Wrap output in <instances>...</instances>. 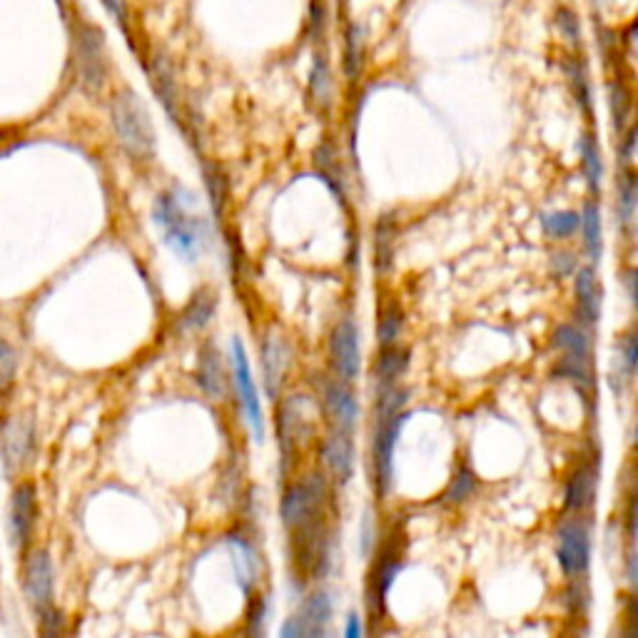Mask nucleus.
<instances>
[{
	"mask_svg": "<svg viewBox=\"0 0 638 638\" xmlns=\"http://www.w3.org/2000/svg\"><path fill=\"white\" fill-rule=\"evenodd\" d=\"M262 364H265V384L272 399H277L289 370V346L279 334H270L262 346Z\"/></svg>",
	"mask_w": 638,
	"mask_h": 638,
	"instance_id": "obj_16",
	"label": "nucleus"
},
{
	"mask_svg": "<svg viewBox=\"0 0 638 638\" xmlns=\"http://www.w3.org/2000/svg\"><path fill=\"white\" fill-rule=\"evenodd\" d=\"M210 315H212V299L200 297L190 309H187L185 324L190 327V330H200V327H205V322H208Z\"/></svg>",
	"mask_w": 638,
	"mask_h": 638,
	"instance_id": "obj_36",
	"label": "nucleus"
},
{
	"mask_svg": "<svg viewBox=\"0 0 638 638\" xmlns=\"http://www.w3.org/2000/svg\"><path fill=\"white\" fill-rule=\"evenodd\" d=\"M230 551L234 561V574L245 594H252V588L257 586V553L252 549V543L242 537H230Z\"/></svg>",
	"mask_w": 638,
	"mask_h": 638,
	"instance_id": "obj_21",
	"label": "nucleus"
},
{
	"mask_svg": "<svg viewBox=\"0 0 638 638\" xmlns=\"http://www.w3.org/2000/svg\"><path fill=\"white\" fill-rule=\"evenodd\" d=\"M402 324H405V319H402V312L397 307L384 309V315L380 319V330H377L382 346H394V342L399 340Z\"/></svg>",
	"mask_w": 638,
	"mask_h": 638,
	"instance_id": "obj_34",
	"label": "nucleus"
},
{
	"mask_svg": "<svg viewBox=\"0 0 638 638\" xmlns=\"http://www.w3.org/2000/svg\"><path fill=\"white\" fill-rule=\"evenodd\" d=\"M112 125L125 153L135 160H150L155 153V133L150 116L135 92L123 90L112 98Z\"/></svg>",
	"mask_w": 638,
	"mask_h": 638,
	"instance_id": "obj_4",
	"label": "nucleus"
},
{
	"mask_svg": "<svg viewBox=\"0 0 638 638\" xmlns=\"http://www.w3.org/2000/svg\"><path fill=\"white\" fill-rule=\"evenodd\" d=\"M616 638H634V622H631V618H628L624 628H618Z\"/></svg>",
	"mask_w": 638,
	"mask_h": 638,
	"instance_id": "obj_43",
	"label": "nucleus"
},
{
	"mask_svg": "<svg viewBox=\"0 0 638 638\" xmlns=\"http://www.w3.org/2000/svg\"><path fill=\"white\" fill-rule=\"evenodd\" d=\"M18 372V354L13 350V344L0 337V392H8L15 382Z\"/></svg>",
	"mask_w": 638,
	"mask_h": 638,
	"instance_id": "obj_32",
	"label": "nucleus"
},
{
	"mask_svg": "<svg viewBox=\"0 0 638 638\" xmlns=\"http://www.w3.org/2000/svg\"><path fill=\"white\" fill-rule=\"evenodd\" d=\"M409 367V354L399 346H384L382 356L374 364V382H377V394L399 389V382Z\"/></svg>",
	"mask_w": 638,
	"mask_h": 638,
	"instance_id": "obj_19",
	"label": "nucleus"
},
{
	"mask_svg": "<svg viewBox=\"0 0 638 638\" xmlns=\"http://www.w3.org/2000/svg\"><path fill=\"white\" fill-rule=\"evenodd\" d=\"M581 228H584L588 257L598 262L602 260V250H604V228H602V210H598V205L594 200L586 202L584 218H581Z\"/></svg>",
	"mask_w": 638,
	"mask_h": 638,
	"instance_id": "obj_23",
	"label": "nucleus"
},
{
	"mask_svg": "<svg viewBox=\"0 0 638 638\" xmlns=\"http://www.w3.org/2000/svg\"><path fill=\"white\" fill-rule=\"evenodd\" d=\"M197 384L212 399H222L228 394V372H224L222 354L215 350V344H205L197 360Z\"/></svg>",
	"mask_w": 638,
	"mask_h": 638,
	"instance_id": "obj_17",
	"label": "nucleus"
},
{
	"mask_svg": "<svg viewBox=\"0 0 638 638\" xmlns=\"http://www.w3.org/2000/svg\"><path fill=\"white\" fill-rule=\"evenodd\" d=\"M576 299H579V317H581V327H594L596 319H598V283H596V275L591 267L579 270V277H576Z\"/></svg>",
	"mask_w": 638,
	"mask_h": 638,
	"instance_id": "obj_20",
	"label": "nucleus"
},
{
	"mask_svg": "<svg viewBox=\"0 0 638 638\" xmlns=\"http://www.w3.org/2000/svg\"><path fill=\"white\" fill-rule=\"evenodd\" d=\"M322 409L327 421H330V429L352 435L356 417H360V405H356L352 384L340 380H327L322 392Z\"/></svg>",
	"mask_w": 638,
	"mask_h": 638,
	"instance_id": "obj_11",
	"label": "nucleus"
},
{
	"mask_svg": "<svg viewBox=\"0 0 638 638\" xmlns=\"http://www.w3.org/2000/svg\"><path fill=\"white\" fill-rule=\"evenodd\" d=\"M28 598L37 614H48L53 608V561L48 551H35L25 566Z\"/></svg>",
	"mask_w": 638,
	"mask_h": 638,
	"instance_id": "obj_13",
	"label": "nucleus"
},
{
	"mask_svg": "<svg viewBox=\"0 0 638 638\" xmlns=\"http://www.w3.org/2000/svg\"><path fill=\"white\" fill-rule=\"evenodd\" d=\"M407 392L392 389L377 394V421L372 437V474L374 492L384 499L394 486V452H397L402 429L407 425L405 415Z\"/></svg>",
	"mask_w": 638,
	"mask_h": 638,
	"instance_id": "obj_2",
	"label": "nucleus"
},
{
	"mask_svg": "<svg viewBox=\"0 0 638 638\" xmlns=\"http://www.w3.org/2000/svg\"><path fill=\"white\" fill-rule=\"evenodd\" d=\"M559 28H564V35L574 37V41L579 37V21L566 11V8L559 13Z\"/></svg>",
	"mask_w": 638,
	"mask_h": 638,
	"instance_id": "obj_41",
	"label": "nucleus"
},
{
	"mask_svg": "<svg viewBox=\"0 0 638 638\" xmlns=\"http://www.w3.org/2000/svg\"><path fill=\"white\" fill-rule=\"evenodd\" d=\"M315 634H317V628L309 624L302 614L289 616L283 624V628H279V638H315Z\"/></svg>",
	"mask_w": 638,
	"mask_h": 638,
	"instance_id": "obj_35",
	"label": "nucleus"
},
{
	"mask_svg": "<svg viewBox=\"0 0 638 638\" xmlns=\"http://www.w3.org/2000/svg\"><path fill=\"white\" fill-rule=\"evenodd\" d=\"M591 519L584 514H566L557 527V561L564 576L586 579L591 566Z\"/></svg>",
	"mask_w": 638,
	"mask_h": 638,
	"instance_id": "obj_5",
	"label": "nucleus"
},
{
	"mask_svg": "<svg viewBox=\"0 0 638 638\" xmlns=\"http://www.w3.org/2000/svg\"><path fill=\"white\" fill-rule=\"evenodd\" d=\"M342 638H364V622L362 616L356 612H350L344 618V628H342Z\"/></svg>",
	"mask_w": 638,
	"mask_h": 638,
	"instance_id": "obj_39",
	"label": "nucleus"
},
{
	"mask_svg": "<svg viewBox=\"0 0 638 638\" xmlns=\"http://www.w3.org/2000/svg\"><path fill=\"white\" fill-rule=\"evenodd\" d=\"M581 163H584V175L588 180L591 193H598V187H602L604 165H602V155H598L596 138L588 133L581 138Z\"/></svg>",
	"mask_w": 638,
	"mask_h": 638,
	"instance_id": "obj_24",
	"label": "nucleus"
},
{
	"mask_svg": "<svg viewBox=\"0 0 638 638\" xmlns=\"http://www.w3.org/2000/svg\"><path fill=\"white\" fill-rule=\"evenodd\" d=\"M43 638H68L63 616L55 612V608H51L48 614H43Z\"/></svg>",
	"mask_w": 638,
	"mask_h": 638,
	"instance_id": "obj_38",
	"label": "nucleus"
},
{
	"mask_svg": "<svg viewBox=\"0 0 638 638\" xmlns=\"http://www.w3.org/2000/svg\"><path fill=\"white\" fill-rule=\"evenodd\" d=\"M35 516H37V504H35V490H33V484H21L15 490V494H13V512H11L13 539H15V543L21 549L33 537Z\"/></svg>",
	"mask_w": 638,
	"mask_h": 638,
	"instance_id": "obj_18",
	"label": "nucleus"
},
{
	"mask_svg": "<svg viewBox=\"0 0 638 638\" xmlns=\"http://www.w3.org/2000/svg\"><path fill=\"white\" fill-rule=\"evenodd\" d=\"M553 344H557L561 352L559 372L574 382L581 392L591 394V387H594V380H591V344L584 327L581 324L559 327L557 334H553Z\"/></svg>",
	"mask_w": 638,
	"mask_h": 638,
	"instance_id": "obj_8",
	"label": "nucleus"
},
{
	"mask_svg": "<svg viewBox=\"0 0 638 638\" xmlns=\"http://www.w3.org/2000/svg\"><path fill=\"white\" fill-rule=\"evenodd\" d=\"M102 3H106L110 15L116 18L120 25L128 28V3H125V0H102Z\"/></svg>",
	"mask_w": 638,
	"mask_h": 638,
	"instance_id": "obj_40",
	"label": "nucleus"
},
{
	"mask_svg": "<svg viewBox=\"0 0 638 638\" xmlns=\"http://www.w3.org/2000/svg\"><path fill=\"white\" fill-rule=\"evenodd\" d=\"M78 58H80V75L90 90H98L106 80V61H102V37L86 28L78 37Z\"/></svg>",
	"mask_w": 638,
	"mask_h": 638,
	"instance_id": "obj_15",
	"label": "nucleus"
},
{
	"mask_svg": "<svg viewBox=\"0 0 638 638\" xmlns=\"http://www.w3.org/2000/svg\"><path fill=\"white\" fill-rule=\"evenodd\" d=\"M315 638H332V631H330V628H324V631H317Z\"/></svg>",
	"mask_w": 638,
	"mask_h": 638,
	"instance_id": "obj_44",
	"label": "nucleus"
},
{
	"mask_svg": "<svg viewBox=\"0 0 638 638\" xmlns=\"http://www.w3.org/2000/svg\"><path fill=\"white\" fill-rule=\"evenodd\" d=\"M596 490H598V466L594 462L579 464L566 479L564 512L588 516L596 504Z\"/></svg>",
	"mask_w": 638,
	"mask_h": 638,
	"instance_id": "obj_12",
	"label": "nucleus"
},
{
	"mask_svg": "<svg viewBox=\"0 0 638 638\" xmlns=\"http://www.w3.org/2000/svg\"><path fill=\"white\" fill-rule=\"evenodd\" d=\"M581 228L579 212H553L549 218H543V230H547L551 238H571Z\"/></svg>",
	"mask_w": 638,
	"mask_h": 638,
	"instance_id": "obj_31",
	"label": "nucleus"
},
{
	"mask_svg": "<svg viewBox=\"0 0 638 638\" xmlns=\"http://www.w3.org/2000/svg\"><path fill=\"white\" fill-rule=\"evenodd\" d=\"M616 372L622 382H631L636 374V334L628 332L622 342L616 344Z\"/></svg>",
	"mask_w": 638,
	"mask_h": 638,
	"instance_id": "obj_26",
	"label": "nucleus"
},
{
	"mask_svg": "<svg viewBox=\"0 0 638 638\" xmlns=\"http://www.w3.org/2000/svg\"><path fill=\"white\" fill-rule=\"evenodd\" d=\"M153 220L163 232L165 245L185 262H195L208 248V222L193 212V197L183 190L157 195Z\"/></svg>",
	"mask_w": 638,
	"mask_h": 638,
	"instance_id": "obj_1",
	"label": "nucleus"
},
{
	"mask_svg": "<svg viewBox=\"0 0 638 638\" xmlns=\"http://www.w3.org/2000/svg\"><path fill=\"white\" fill-rule=\"evenodd\" d=\"M319 457L324 464V476H330L337 486H346L354 476V442L346 431H334L322 439Z\"/></svg>",
	"mask_w": 638,
	"mask_h": 638,
	"instance_id": "obj_10",
	"label": "nucleus"
},
{
	"mask_svg": "<svg viewBox=\"0 0 638 638\" xmlns=\"http://www.w3.org/2000/svg\"><path fill=\"white\" fill-rule=\"evenodd\" d=\"M364 45H362V31L360 25H350L346 31V55H344V70L346 78H356L362 73V55H364Z\"/></svg>",
	"mask_w": 638,
	"mask_h": 638,
	"instance_id": "obj_28",
	"label": "nucleus"
},
{
	"mask_svg": "<svg viewBox=\"0 0 638 638\" xmlns=\"http://www.w3.org/2000/svg\"><path fill=\"white\" fill-rule=\"evenodd\" d=\"M299 614H302L307 622L317 628V631H322V628H330L332 614H334L332 596L327 594L324 588L312 591V594H309L302 602V608H299Z\"/></svg>",
	"mask_w": 638,
	"mask_h": 638,
	"instance_id": "obj_22",
	"label": "nucleus"
},
{
	"mask_svg": "<svg viewBox=\"0 0 638 638\" xmlns=\"http://www.w3.org/2000/svg\"><path fill=\"white\" fill-rule=\"evenodd\" d=\"M330 364L334 372V380L352 384L360 377L362 370V352H360V334L352 319H342L334 327L330 337Z\"/></svg>",
	"mask_w": 638,
	"mask_h": 638,
	"instance_id": "obj_9",
	"label": "nucleus"
},
{
	"mask_svg": "<svg viewBox=\"0 0 638 638\" xmlns=\"http://www.w3.org/2000/svg\"><path fill=\"white\" fill-rule=\"evenodd\" d=\"M327 502H330V479L324 474H307L293 479L285 486L283 504H279L285 529L295 534L322 521L327 516Z\"/></svg>",
	"mask_w": 638,
	"mask_h": 638,
	"instance_id": "obj_3",
	"label": "nucleus"
},
{
	"mask_svg": "<svg viewBox=\"0 0 638 638\" xmlns=\"http://www.w3.org/2000/svg\"><path fill=\"white\" fill-rule=\"evenodd\" d=\"M330 88H332L330 70H327V61L322 58V61H317L315 73H312V92L322 106L327 102V98H330Z\"/></svg>",
	"mask_w": 638,
	"mask_h": 638,
	"instance_id": "obj_37",
	"label": "nucleus"
},
{
	"mask_svg": "<svg viewBox=\"0 0 638 638\" xmlns=\"http://www.w3.org/2000/svg\"><path fill=\"white\" fill-rule=\"evenodd\" d=\"M267 631V598L252 596L250 612H248V638H265Z\"/></svg>",
	"mask_w": 638,
	"mask_h": 638,
	"instance_id": "obj_33",
	"label": "nucleus"
},
{
	"mask_svg": "<svg viewBox=\"0 0 638 638\" xmlns=\"http://www.w3.org/2000/svg\"><path fill=\"white\" fill-rule=\"evenodd\" d=\"M312 405L307 397H289L277 415V437L283 449V472L289 474L297 452L315 437V419L309 417L307 407Z\"/></svg>",
	"mask_w": 638,
	"mask_h": 638,
	"instance_id": "obj_7",
	"label": "nucleus"
},
{
	"mask_svg": "<svg viewBox=\"0 0 638 638\" xmlns=\"http://www.w3.org/2000/svg\"><path fill=\"white\" fill-rule=\"evenodd\" d=\"M33 454V421L31 417H11L3 425V457L8 469H21Z\"/></svg>",
	"mask_w": 638,
	"mask_h": 638,
	"instance_id": "obj_14",
	"label": "nucleus"
},
{
	"mask_svg": "<svg viewBox=\"0 0 638 638\" xmlns=\"http://www.w3.org/2000/svg\"><path fill=\"white\" fill-rule=\"evenodd\" d=\"M608 106H612L616 133H624L628 116H631V96H628V90L626 86H622V82H614L612 86V92H608Z\"/></svg>",
	"mask_w": 638,
	"mask_h": 638,
	"instance_id": "obj_29",
	"label": "nucleus"
},
{
	"mask_svg": "<svg viewBox=\"0 0 638 638\" xmlns=\"http://www.w3.org/2000/svg\"><path fill=\"white\" fill-rule=\"evenodd\" d=\"M474 490H476V474L464 464V466L457 469V474L452 476V482H449V490L444 494V499L449 504H459V502L469 499V496L474 494Z\"/></svg>",
	"mask_w": 638,
	"mask_h": 638,
	"instance_id": "obj_27",
	"label": "nucleus"
},
{
	"mask_svg": "<svg viewBox=\"0 0 638 638\" xmlns=\"http://www.w3.org/2000/svg\"><path fill=\"white\" fill-rule=\"evenodd\" d=\"M616 200H618V218H622V222L628 228V224H631V220H634V212H636V177H634V173H626L624 180L618 183Z\"/></svg>",
	"mask_w": 638,
	"mask_h": 638,
	"instance_id": "obj_30",
	"label": "nucleus"
},
{
	"mask_svg": "<svg viewBox=\"0 0 638 638\" xmlns=\"http://www.w3.org/2000/svg\"><path fill=\"white\" fill-rule=\"evenodd\" d=\"M230 372H232V384H234V394H238L240 407L245 411L248 427L252 431V439L257 444L265 442V415H262V402H260V392L257 384L252 380V370H250V360L245 352V344H242L240 337H232L230 344Z\"/></svg>",
	"mask_w": 638,
	"mask_h": 638,
	"instance_id": "obj_6",
	"label": "nucleus"
},
{
	"mask_svg": "<svg viewBox=\"0 0 638 638\" xmlns=\"http://www.w3.org/2000/svg\"><path fill=\"white\" fill-rule=\"evenodd\" d=\"M634 145H636V130L631 128V130H628L626 143H624V160H626V163H631V157H634Z\"/></svg>",
	"mask_w": 638,
	"mask_h": 638,
	"instance_id": "obj_42",
	"label": "nucleus"
},
{
	"mask_svg": "<svg viewBox=\"0 0 638 638\" xmlns=\"http://www.w3.org/2000/svg\"><path fill=\"white\" fill-rule=\"evenodd\" d=\"M405 569V561H402L399 557H384L380 561V566H377V574H374V598L377 602H384L389 594V588L394 584V579L399 576V571Z\"/></svg>",
	"mask_w": 638,
	"mask_h": 638,
	"instance_id": "obj_25",
	"label": "nucleus"
}]
</instances>
